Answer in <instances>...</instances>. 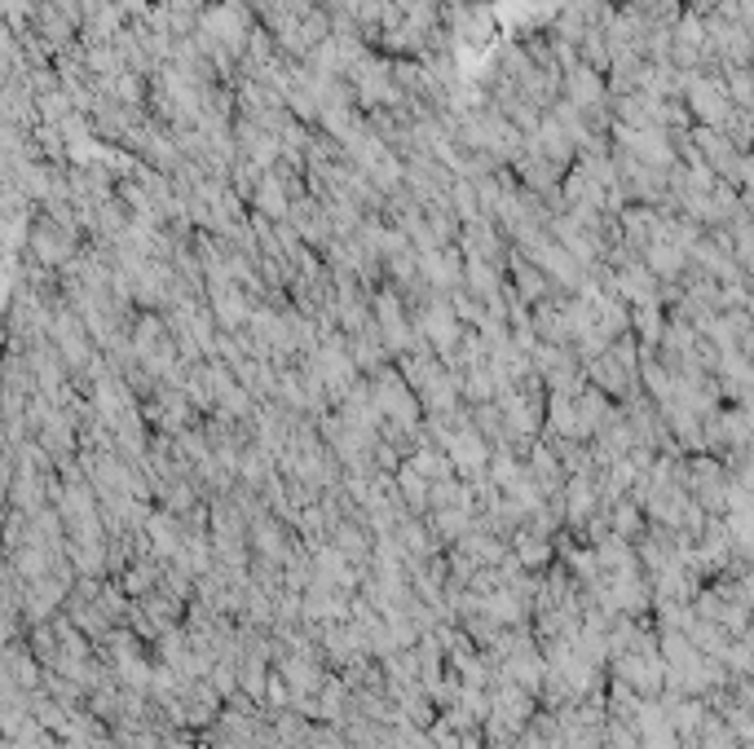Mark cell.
<instances>
[{
	"mask_svg": "<svg viewBox=\"0 0 754 749\" xmlns=\"http://www.w3.org/2000/svg\"><path fill=\"white\" fill-rule=\"evenodd\" d=\"M635 375H639V349H635V340H613L600 358H591L587 362V379L600 388V392H609V397H631L635 392Z\"/></svg>",
	"mask_w": 754,
	"mask_h": 749,
	"instance_id": "obj_1",
	"label": "cell"
},
{
	"mask_svg": "<svg viewBox=\"0 0 754 749\" xmlns=\"http://www.w3.org/2000/svg\"><path fill=\"white\" fill-rule=\"evenodd\" d=\"M529 142H534L538 150H543V155H548L552 164H561V168H570V164H574V155H578V142H574V133H570V129H565V124H561V120L552 116V111L543 116V124H538V133H534Z\"/></svg>",
	"mask_w": 754,
	"mask_h": 749,
	"instance_id": "obj_8",
	"label": "cell"
},
{
	"mask_svg": "<svg viewBox=\"0 0 754 749\" xmlns=\"http://www.w3.org/2000/svg\"><path fill=\"white\" fill-rule=\"evenodd\" d=\"M203 5H222V0H203Z\"/></svg>",
	"mask_w": 754,
	"mask_h": 749,
	"instance_id": "obj_15",
	"label": "cell"
},
{
	"mask_svg": "<svg viewBox=\"0 0 754 749\" xmlns=\"http://www.w3.org/2000/svg\"><path fill=\"white\" fill-rule=\"evenodd\" d=\"M565 101H574L587 120H596V116L605 111V101H609V88H605L600 71L587 67V62L570 67V71H565Z\"/></svg>",
	"mask_w": 754,
	"mask_h": 749,
	"instance_id": "obj_4",
	"label": "cell"
},
{
	"mask_svg": "<svg viewBox=\"0 0 754 749\" xmlns=\"http://www.w3.org/2000/svg\"><path fill=\"white\" fill-rule=\"evenodd\" d=\"M371 392H375L380 414H384L393 427H402V433H415V427H419V392L410 388L406 375L380 366L375 379H371Z\"/></svg>",
	"mask_w": 754,
	"mask_h": 749,
	"instance_id": "obj_2",
	"label": "cell"
},
{
	"mask_svg": "<svg viewBox=\"0 0 754 749\" xmlns=\"http://www.w3.org/2000/svg\"><path fill=\"white\" fill-rule=\"evenodd\" d=\"M75 256H80V230L58 226L53 217H36L32 221V261H40L49 269H62Z\"/></svg>",
	"mask_w": 754,
	"mask_h": 749,
	"instance_id": "obj_3",
	"label": "cell"
},
{
	"mask_svg": "<svg viewBox=\"0 0 754 749\" xmlns=\"http://www.w3.org/2000/svg\"><path fill=\"white\" fill-rule=\"evenodd\" d=\"M737 265L754 274V226H750V221L737 230Z\"/></svg>",
	"mask_w": 754,
	"mask_h": 749,
	"instance_id": "obj_12",
	"label": "cell"
},
{
	"mask_svg": "<svg viewBox=\"0 0 754 749\" xmlns=\"http://www.w3.org/2000/svg\"><path fill=\"white\" fill-rule=\"evenodd\" d=\"M151 419L164 427V433H181V427L190 423V392H159L151 401Z\"/></svg>",
	"mask_w": 754,
	"mask_h": 749,
	"instance_id": "obj_11",
	"label": "cell"
},
{
	"mask_svg": "<svg viewBox=\"0 0 754 749\" xmlns=\"http://www.w3.org/2000/svg\"><path fill=\"white\" fill-rule=\"evenodd\" d=\"M451 32H455V45L481 49V45H490V36H494V14H490L486 5H459Z\"/></svg>",
	"mask_w": 754,
	"mask_h": 749,
	"instance_id": "obj_9",
	"label": "cell"
},
{
	"mask_svg": "<svg viewBox=\"0 0 754 749\" xmlns=\"http://www.w3.org/2000/svg\"><path fill=\"white\" fill-rule=\"evenodd\" d=\"M291 203H296L291 185H287L278 172H265L261 185H256V194H252L256 217H265V221H287V217H291Z\"/></svg>",
	"mask_w": 754,
	"mask_h": 749,
	"instance_id": "obj_7",
	"label": "cell"
},
{
	"mask_svg": "<svg viewBox=\"0 0 754 749\" xmlns=\"http://www.w3.org/2000/svg\"><path fill=\"white\" fill-rule=\"evenodd\" d=\"M689 106H693V116L706 120V129H719L728 124L732 116V97L719 80H702V75H689Z\"/></svg>",
	"mask_w": 754,
	"mask_h": 749,
	"instance_id": "obj_5",
	"label": "cell"
},
{
	"mask_svg": "<svg viewBox=\"0 0 754 749\" xmlns=\"http://www.w3.org/2000/svg\"><path fill=\"white\" fill-rule=\"evenodd\" d=\"M459 252L468 256V261H481V265H503V256H507V247H503V230L494 226V221H468L464 226V234H459Z\"/></svg>",
	"mask_w": 754,
	"mask_h": 749,
	"instance_id": "obj_6",
	"label": "cell"
},
{
	"mask_svg": "<svg viewBox=\"0 0 754 749\" xmlns=\"http://www.w3.org/2000/svg\"><path fill=\"white\" fill-rule=\"evenodd\" d=\"M543 560H548V543L525 533V539H520V565H543Z\"/></svg>",
	"mask_w": 754,
	"mask_h": 749,
	"instance_id": "obj_13",
	"label": "cell"
},
{
	"mask_svg": "<svg viewBox=\"0 0 754 749\" xmlns=\"http://www.w3.org/2000/svg\"><path fill=\"white\" fill-rule=\"evenodd\" d=\"M512 291L525 300V304H543L548 300V291H552V282H548V274L538 269L529 256H520V252H512Z\"/></svg>",
	"mask_w": 754,
	"mask_h": 749,
	"instance_id": "obj_10",
	"label": "cell"
},
{
	"mask_svg": "<svg viewBox=\"0 0 754 749\" xmlns=\"http://www.w3.org/2000/svg\"><path fill=\"white\" fill-rule=\"evenodd\" d=\"M639 529V511L635 507H618V533H631Z\"/></svg>",
	"mask_w": 754,
	"mask_h": 749,
	"instance_id": "obj_14",
	"label": "cell"
}]
</instances>
